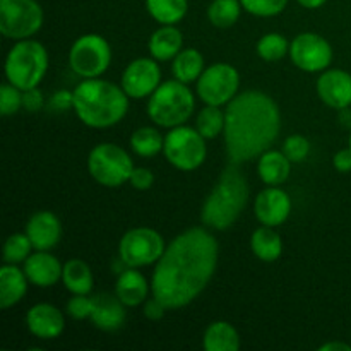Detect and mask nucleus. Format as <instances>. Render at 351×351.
Here are the masks:
<instances>
[{
	"instance_id": "obj_1",
	"label": "nucleus",
	"mask_w": 351,
	"mask_h": 351,
	"mask_svg": "<svg viewBox=\"0 0 351 351\" xmlns=\"http://www.w3.org/2000/svg\"><path fill=\"white\" fill-rule=\"evenodd\" d=\"M218 264V242L206 228L185 230L165 249L151 290L168 311L191 304L208 287Z\"/></svg>"
},
{
	"instance_id": "obj_2",
	"label": "nucleus",
	"mask_w": 351,
	"mask_h": 351,
	"mask_svg": "<svg viewBox=\"0 0 351 351\" xmlns=\"http://www.w3.org/2000/svg\"><path fill=\"white\" fill-rule=\"evenodd\" d=\"M280 108L261 91L237 95L225 110V144L230 163L242 165L261 156L280 136Z\"/></svg>"
},
{
	"instance_id": "obj_3",
	"label": "nucleus",
	"mask_w": 351,
	"mask_h": 351,
	"mask_svg": "<svg viewBox=\"0 0 351 351\" xmlns=\"http://www.w3.org/2000/svg\"><path fill=\"white\" fill-rule=\"evenodd\" d=\"M74 106L82 123L105 129L119 123L129 110V95L123 88L103 79H86L72 91Z\"/></svg>"
},
{
	"instance_id": "obj_4",
	"label": "nucleus",
	"mask_w": 351,
	"mask_h": 351,
	"mask_svg": "<svg viewBox=\"0 0 351 351\" xmlns=\"http://www.w3.org/2000/svg\"><path fill=\"white\" fill-rule=\"evenodd\" d=\"M240 165L230 163L218 184L204 201L201 219L213 230H228L242 215L249 199V184L240 171Z\"/></svg>"
},
{
	"instance_id": "obj_5",
	"label": "nucleus",
	"mask_w": 351,
	"mask_h": 351,
	"mask_svg": "<svg viewBox=\"0 0 351 351\" xmlns=\"http://www.w3.org/2000/svg\"><path fill=\"white\" fill-rule=\"evenodd\" d=\"M194 95L187 84L178 79L167 81L158 86L147 103V115L154 123L161 127L184 125L194 112Z\"/></svg>"
},
{
	"instance_id": "obj_6",
	"label": "nucleus",
	"mask_w": 351,
	"mask_h": 351,
	"mask_svg": "<svg viewBox=\"0 0 351 351\" xmlns=\"http://www.w3.org/2000/svg\"><path fill=\"white\" fill-rule=\"evenodd\" d=\"M48 69V53L40 41L19 40L5 58V77L21 91L36 88Z\"/></svg>"
},
{
	"instance_id": "obj_7",
	"label": "nucleus",
	"mask_w": 351,
	"mask_h": 351,
	"mask_svg": "<svg viewBox=\"0 0 351 351\" xmlns=\"http://www.w3.org/2000/svg\"><path fill=\"white\" fill-rule=\"evenodd\" d=\"M91 177L105 187H120L129 182L134 171V163L127 151L112 143H103L93 147L88 158Z\"/></svg>"
},
{
	"instance_id": "obj_8",
	"label": "nucleus",
	"mask_w": 351,
	"mask_h": 351,
	"mask_svg": "<svg viewBox=\"0 0 351 351\" xmlns=\"http://www.w3.org/2000/svg\"><path fill=\"white\" fill-rule=\"evenodd\" d=\"M163 153L175 168L184 171L195 170L206 160V137L192 127H173L165 137Z\"/></svg>"
},
{
	"instance_id": "obj_9",
	"label": "nucleus",
	"mask_w": 351,
	"mask_h": 351,
	"mask_svg": "<svg viewBox=\"0 0 351 351\" xmlns=\"http://www.w3.org/2000/svg\"><path fill=\"white\" fill-rule=\"evenodd\" d=\"M43 26V9L36 0H0V31L10 40H26Z\"/></svg>"
},
{
	"instance_id": "obj_10",
	"label": "nucleus",
	"mask_w": 351,
	"mask_h": 351,
	"mask_svg": "<svg viewBox=\"0 0 351 351\" xmlns=\"http://www.w3.org/2000/svg\"><path fill=\"white\" fill-rule=\"evenodd\" d=\"M112 62L110 43L99 34H84L77 38L69 53V64L77 75L95 79L101 75Z\"/></svg>"
},
{
	"instance_id": "obj_11",
	"label": "nucleus",
	"mask_w": 351,
	"mask_h": 351,
	"mask_svg": "<svg viewBox=\"0 0 351 351\" xmlns=\"http://www.w3.org/2000/svg\"><path fill=\"white\" fill-rule=\"evenodd\" d=\"M165 240L156 230L132 228L122 237L119 245V257L127 267H143L158 263L165 252Z\"/></svg>"
},
{
	"instance_id": "obj_12",
	"label": "nucleus",
	"mask_w": 351,
	"mask_h": 351,
	"mask_svg": "<svg viewBox=\"0 0 351 351\" xmlns=\"http://www.w3.org/2000/svg\"><path fill=\"white\" fill-rule=\"evenodd\" d=\"M240 75L233 65L213 64L197 79V93L206 105H228L237 96Z\"/></svg>"
},
{
	"instance_id": "obj_13",
	"label": "nucleus",
	"mask_w": 351,
	"mask_h": 351,
	"mask_svg": "<svg viewBox=\"0 0 351 351\" xmlns=\"http://www.w3.org/2000/svg\"><path fill=\"white\" fill-rule=\"evenodd\" d=\"M290 57L298 69L305 72H319L329 67L332 48L326 38L315 33H302L291 41Z\"/></svg>"
},
{
	"instance_id": "obj_14",
	"label": "nucleus",
	"mask_w": 351,
	"mask_h": 351,
	"mask_svg": "<svg viewBox=\"0 0 351 351\" xmlns=\"http://www.w3.org/2000/svg\"><path fill=\"white\" fill-rule=\"evenodd\" d=\"M161 84L160 65L153 58H136L122 74V88L130 98L151 96Z\"/></svg>"
},
{
	"instance_id": "obj_15",
	"label": "nucleus",
	"mask_w": 351,
	"mask_h": 351,
	"mask_svg": "<svg viewBox=\"0 0 351 351\" xmlns=\"http://www.w3.org/2000/svg\"><path fill=\"white\" fill-rule=\"evenodd\" d=\"M254 211H256V218L263 225L274 228L287 221L290 216L291 199L283 189H278V185H271L256 197Z\"/></svg>"
},
{
	"instance_id": "obj_16",
	"label": "nucleus",
	"mask_w": 351,
	"mask_h": 351,
	"mask_svg": "<svg viewBox=\"0 0 351 351\" xmlns=\"http://www.w3.org/2000/svg\"><path fill=\"white\" fill-rule=\"evenodd\" d=\"M317 93L331 108H348L351 105V74L341 69H329L317 79Z\"/></svg>"
},
{
	"instance_id": "obj_17",
	"label": "nucleus",
	"mask_w": 351,
	"mask_h": 351,
	"mask_svg": "<svg viewBox=\"0 0 351 351\" xmlns=\"http://www.w3.org/2000/svg\"><path fill=\"white\" fill-rule=\"evenodd\" d=\"M26 235L29 237L33 249L50 250L60 242V219L51 211H38L29 218L26 225Z\"/></svg>"
},
{
	"instance_id": "obj_18",
	"label": "nucleus",
	"mask_w": 351,
	"mask_h": 351,
	"mask_svg": "<svg viewBox=\"0 0 351 351\" xmlns=\"http://www.w3.org/2000/svg\"><path fill=\"white\" fill-rule=\"evenodd\" d=\"M27 329L41 339H55L64 332L65 319L57 307L50 304H38L26 315Z\"/></svg>"
},
{
	"instance_id": "obj_19",
	"label": "nucleus",
	"mask_w": 351,
	"mask_h": 351,
	"mask_svg": "<svg viewBox=\"0 0 351 351\" xmlns=\"http://www.w3.org/2000/svg\"><path fill=\"white\" fill-rule=\"evenodd\" d=\"M62 271L64 266L58 263L57 257L48 254V250H36L24 261V273L34 287H53L58 280H62Z\"/></svg>"
},
{
	"instance_id": "obj_20",
	"label": "nucleus",
	"mask_w": 351,
	"mask_h": 351,
	"mask_svg": "<svg viewBox=\"0 0 351 351\" xmlns=\"http://www.w3.org/2000/svg\"><path fill=\"white\" fill-rule=\"evenodd\" d=\"M93 298V324L103 331H117L125 322V305L119 297L110 293H98Z\"/></svg>"
},
{
	"instance_id": "obj_21",
	"label": "nucleus",
	"mask_w": 351,
	"mask_h": 351,
	"mask_svg": "<svg viewBox=\"0 0 351 351\" xmlns=\"http://www.w3.org/2000/svg\"><path fill=\"white\" fill-rule=\"evenodd\" d=\"M115 293L125 307H137L147 298L149 285H147L146 278L137 271V267H129V269L120 273Z\"/></svg>"
},
{
	"instance_id": "obj_22",
	"label": "nucleus",
	"mask_w": 351,
	"mask_h": 351,
	"mask_svg": "<svg viewBox=\"0 0 351 351\" xmlns=\"http://www.w3.org/2000/svg\"><path fill=\"white\" fill-rule=\"evenodd\" d=\"M27 276L24 269L7 264L0 269V307L9 308L19 304L27 290Z\"/></svg>"
},
{
	"instance_id": "obj_23",
	"label": "nucleus",
	"mask_w": 351,
	"mask_h": 351,
	"mask_svg": "<svg viewBox=\"0 0 351 351\" xmlns=\"http://www.w3.org/2000/svg\"><path fill=\"white\" fill-rule=\"evenodd\" d=\"M184 38L175 24H161L149 40V51L156 60H171L182 51Z\"/></svg>"
},
{
	"instance_id": "obj_24",
	"label": "nucleus",
	"mask_w": 351,
	"mask_h": 351,
	"mask_svg": "<svg viewBox=\"0 0 351 351\" xmlns=\"http://www.w3.org/2000/svg\"><path fill=\"white\" fill-rule=\"evenodd\" d=\"M290 170L291 161L283 151L267 149L259 156L257 171H259L261 180L266 185H281L287 182L290 177Z\"/></svg>"
},
{
	"instance_id": "obj_25",
	"label": "nucleus",
	"mask_w": 351,
	"mask_h": 351,
	"mask_svg": "<svg viewBox=\"0 0 351 351\" xmlns=\"http://www.w3.org/2000/svg\"><path fill=\"white\" fill-rule=\"evenodd\" d=\"M202 346L208 351H239L240 336L232 324L225 321H216L206 329Z\"/></svg>"
},
{
	"instance_id": "obj_26",
	"label": "nucleus",
	"mask_w": 351,
	"mask_h": 351,
	"mask_svg": "<svg viewBox=\"0 0 351 351\" xmlns=\"http://www.w3.org/2000/svg\"><path fill=\"white\" fill-rule=\"evenodd\" d=\"M250 247L257 259L264 261V263H273V261L280 259L281 252H283V242L278 232H274L273 226L263 225L252 233L250 239Z\"/></svg>"
},
{
	"instance_id": "obj_27",
	"label": "nucleus",
	"mask_w": 351,
	"mask_h": 351,
	"mask_svg": "<svg viewBox=\"0 0 351 351\" xmlns=\"http://www.w3.org/2000/svg\"><path fill=\"white\" fill-rule=\"evenodd\" d=\"M64 287L74 295H89L93 290L91 267L81 259H72L64 264L62 271Z\"/></svg>"
},
{
	"instance_id": "obj_28",
	"label": "nucleus",
	"mask_w": 351,
	"mask_h": 351,
	"mask_svg": "<svg viewBox=\"0 0 351 351\" xmlns=\"http://www.w3.org/2000/svg\"><path fill=\"white\" fill-rule=\"evenodd\" d=\"M171 69H173L175 79L189 84L192 81H197L204 72V57L195 48H187L173 58Z\"/></svg>"
},
{
	"instance_id": "obj_29",
	"label": "nucleus",
	"mask_w": 351,
	"mask_h": 351,
	"mask_svg": "<svg viewBox=\"0 0 351 351\" xmlns=\"http://www.w3.org/2000/svg\"><path fill=\"white\" fill-rule=\"evenodd\" d=\"M146 9L160 24H177L185 17L187 0H146Z\"/></svg>"
},
{
	"instance_id": "obj_30",
	"label": "nucleus",
	"mask_w": 351,
	"mask_h": 351,
	"mask_svg": "<svg viewBox=\"0 0 351 351\" xmlns=\"http://www.w3.org/2000/svg\"><path fill=\"white\" fill-rule=\"evenodd\" d=\"M130 146H132L134 153L139 156L151 158L163 151L165 139L153 127H141L130 137Z\"/></svg>"
},
{
	"instance_id": "obj_31",
	"label": "nucleus",
	"mask_w": 351,
	"mask_h": 351,
	"mask_svg": "<svg viewBox=\"0 0 351 351\" xmlns=\"http://www.w3.org/2000/svg\"><path fill=\"white\" fill-rule=\"evenodd\" d=\"M242 12L240 0H213L208 7V17L213 26L232 27Z\"/></svg>"
},
{
	"instance_id": "obj_32",
	"label": "nucleus",
	"mask_w": 351,
	"mask_h": 351,
	"mask_svg": "<svg viewBox=\"0 0 351 351\" xmlns=\"http://www.w3.org/2000/svg\"><path fill=\"white\" fill-rule=\"evenodd\" d=\"M195 129L206 139H215L216 136H219L225 130V112H221V108L215 105L204 106L197 117Z\"/></svg>"
},
{
	"instance_id": "obj_33",
	"label": "nucleus",
	"mask_w": 351,
	"mask_h": 351,
	"mask_svg": "<svg viewBox=\"0 0 351 351\" xmlns=\"http://www.w3.org/2000/svg\"><path fill=\"white\" fill-rule=\"evenodd\" d=\"M290 51L287 38L280 33H267L257 41V55L266 62L281 60Z\"/></svg>"
},
{
	"instance_id": "obj_34",
	"label": "nucleus",
	"mask_w": 351,
	"mask_h": 351,
	"mask_svg": "<svg viewBox=\"0 0 351 351\" xmlns=\"http://www.w3.org/2000/svg\"><path fill=\"white\" fill-rule=\"evenodd\" d=\"M31 249H33V243H31L26 232L14 233V235H10L5 240V245H3V261L7 264L24 263L31 256Z\"/></svg>"
},
{
	"instance_id": "obj_35",
	"label": "nucleus",
	"mask_w": 351,
	"mask_h": 351,
	"mask_svg": "<svg viewBox=\"0 0 351 351\" xmlns=\"http://www.w3.org/2000/svg\"><path fill=\"white\" fill-rule=\"evenodd\" d=\"M247 12L259 17H273L285 10L288 0H240Z\"/></svg>"
},
{
	"instance_id": "obj_36",
	"label": "nucleus",
	"mask_w": 351,
	"mask_h": 351,
	"mask_svg": "<svg viewBox=\"0 0 351 351\" xmlns=\"http://www.w3.org/2000/svg\"><path fill=\"white\" fill-rule=\"evenodd\" d=\"M21 108H23V91L10 82L0 86V112L2 115H14Z\"/></svg>"
},
{
	"instance_id": "obj_37",
	"label": "nucleus",
	"mask_w": 351,
	"mask_h": 351,
	"mask_svg": "<svg viewBox=\"0 0 351 351\" xmlns=\"http://www.w3.org/2000/svg\"><path fill=\"white\" fill-rule=\"evenodd\" d=\"M283 153L287 154L291 163H300V161L307 160L308 153H311V143L304 136L293 134L285 141Z\"/></svg>"
},
{
	"instance_id": "obj_38",
	"label": "nucleus",
	"mask_w": 351,
	"mask_h": 351,
	"mask_svg": "<svg viewBox=\"0 0 351 351\" xmlns=\"http://www.w3.org/2000/svg\"><path fill=\"white\" fill-rule=\"evenodd\" d=\"M93 312V298H89L88 295H74L71 300L67 302V314L71 317L77 319H91Z\"/></svg>"
},
{
	"instance_id": "obj_39",
	"label": "nucleus",
	"mask_w": 351,
	"mask_h": 351,
	"mask_svg": "<svg viewBox=\"0 0 351 351\" xmlns=\"http://www.w3.org/2000/svg\"><path fill=\"white\" fill-rule=\"evenodd\" d=\"M129 182L132 184L134 189H137V191H147V189L153 185L154 175L153 171L147 170V168H134Z\"/></svg>"
},
{
	"instance_id": "obj_40",
	"label": "nucleus",
	"mask_w": 351,
	"mask_h": 351,
	"mask_svg": "<svg viewBox=\"0 0 351 351\" xmlns=\"http://www.w3.org/2000/svg\"><path fill=\"white\" fill-rule=\"evenodd\" d=\"M43 106V95L38 88H31L23 91V108L27 112H38Z\"/></svg>"
},
{
	"instance_id": "obj_41",
	"label": "nucleus",
	"mask_w": 351,
	"mask_h": 351,
	"mask_svg": "<svg viewBox=\"0 0 351 351\" xmlns=\"http://www.w3.org/2000/svg\"><path fill=\"white\" fill-rule=\"evenodd\" d=\"M50 106L53 110H58V112H62V110H67L71 108V106H74V95L69 91H58L55 93L53 96H51L50 99Z\"/></svg>"
},
{
	"instance_id": "obj_42",
	"label": "nucleus",
	"mask_w": 351,
	"mask_h": 351,
	"mask_svg": "<svg viewBox=\"0 0 351 351\" xmlns=\"http://www.w3.org/2000/svg\"><path fill=\"white\" fill-rule=\"evenodd\" d=\"M167 311L168 308L165 307V305L161 304L156 297H153L149 302H147L146 307H144V315H146L149 321H160Z\"/></svg>"
},
{
	"instance_id": "obj_43",
	"label": "nucleus",
	"mask_w": 351,
	"mask_h": 351,
	"mask_svg": "<svg viewBox=\"0 0 351 351\" xmlns=\"http://www.w3.org/2000/svg\"><path fill=\"white\" fill-rule=\"evenodd\" d=\"M332 165H335V168L339 171V173H348V171H351V149H350V146L346 147V149L338 151V153L335 154V158H332Z\"/></svg>"
},
{
	"instance_id": "obj_44",
	"label": "nucleus",
	"mask_w": 351,
	"mask_h": 351,
	"mask_svg": "<svg viewBox=\"0 0 351 351\" xmlns=\"http://www.w3.org/2000/svg\"><path fill=\"white\" fill-rule=\"evenodd\" d=\"M319 351H351V346L341 341H331L322 345L321 348H319Z\"/></svg>"
},
{
	"instance_id": "obj_45",
	"label": "nucleus",
	"mask_w": 351,
	"mask_h": 351,
	"mask_svg": "<svg viewBox=\"0 0 351 351\" xmlns=\"http://www.w3.org/2000/svg\"><path fill=\"white\" fill-rule=\"evenodd\" d=\"M300 5H304L305 9H319V7L324 5L328 0H297Z\"/></svg>"
},
{
	"instance_id": "obj_46",
	"label": "nucleus",
	"mask_w": 351,
	"mask_h": 351,
	"mask_svg": "<svg viewBox=\"0 0 351 351\" xmlns=\"http://www.w3.org/2000/svg\"><path fill=\"white\" fill-rule=\"evenodd\" d=\"M350 149H351V136H350Z\"/></svg>"
}]
</instances>
